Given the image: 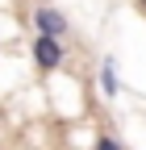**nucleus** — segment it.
I'll list each match as a JSON object with an SVG mask.
<instances>
[{"label": "nucleus", "instance_id": "5", "mask_svg": "<svg viewBox=\"0 0 146 150\" xmlns=\"http://www.w3.org/2000/svg\"><path fill=\"white\" fill-rule=\"evenodd\" d=\"M138 4H142V13H146V0H138Z\"/></svg>", "mask_w": 146, "mask_h": 150}, {"label": "nucleus", "instance_id": "2", "mask_svg": "<svg viewBox=\"0 0 146 150\" xmlns=\"http://www.w3.org/2000/svg\"><path fill=\"white\" fill-rule=\"evenodd\" d=\"M29 25L38 29L42 38H59V42L71 33V21H67V13H63V8H54V4H46V0H42V4H33V17H29Z\"/></svg>", "mask_w": 146, "mask_h": 150}, {"label": "nucleus", "instance_id": "3", "mask_svg": "<svg viewBox=\"0 0 146 150\" xmlns=\"http://www.w3.org/2000/svg\"><path fill=\"white\" fill-rule=\"evenodd\" d=\"M100 92L104 96H117L121 83H117V59H104L100 63Z\"/></svg>", "mask_w": 146, "mask_h": 150}, {"label": "nucleus", "instance_id": "4", "mask_svg": "<svg viewBox=\"0 0 146 150\" xmlns=\"http://www.w3.org/2000/svg\"><path fill=\"white\" fill-rule=\"evenodd\" d=\"M92 150H130V146H125V142H117L108 129H100V134H96V142H92Z\"/></svg>", "mask_w": 146, "mask_h": 150}, {"label": "nucleus", "instance_id": "1", "mask_svg": "<svg viewBox=\"0 0 146 150\" xmlns=\"http://www.w3.org/2000/svg\"><path fill=\"white\" fill-rule=\"evenodd\" d=\"M29 54H33V67H38V75H54V71L67 63V46L59 42V38H42V33H33Z\"/></svg>", "mask_w": 146, "mask_h": 150}]
</instances>
